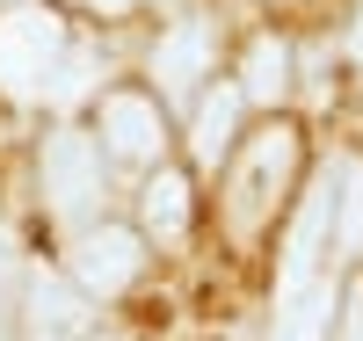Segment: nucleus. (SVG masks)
Wrapping results in <instances>:
<instances>
[{"instance_id": "13", "label": "nucleus", "mask_w": 363, "mask_h": 341, "mask_svg": "<svg viewBox=\"0 0 363 341\" xmlns=\"http://www.w3.org/2000/svg\"><path fill=\"white\" fill-rule=\"evenodd\" d=\"M8 327H15V255L0 240V341H8Z\"/></svg>"}, {"instance_id": "15", "label": "nucleus", "mask_w": 363, "mask_h": 341, "mask_svg": "<svg viewBox=\"0 0 363 341\" xmlns=\"http://www.w3.org/2000/svg\"><path fill=\"white\" fill-rule=\"evenodd\" d=\"M349 341H363V298L349 305Z\"/></svg>"}, {"instance_id": "2", "label": "nucleus", "mask_w": 363, "mask_h": 341, "mask_svg": "<svg viewBox=\"0 0 363 341\" xmlns=\"http://www.w3.org/2000/svg\"><path fill=\"white\" fill-rule=\"evenodd\" d=\"M37 181H44V203H51V218H87V211L102 203V145L87 138V131H51L44 152H37Z\"/></svg>"}, {"instance_id": "8", "label": "nucleus", "mask_w": 363, "mask_h": 341, "mask_svg": "<svg viewBox=\"0 0 363 341\" xmlns=\"http://www.w3.org/2000/svg\"><path fill=\"white\" fill-rule=\"evenodd\" d=\"M335 327V284H291L284 320L269 327V341H320Z\"/></svg>"}, {"instance_id": "1", "label": "nucleus", "mask_w": 363, "mask_h": 341, "mask_svg": "<svg viewBox=\"0 0 363 341\" xmlns=\"http://www.w3.org/2000/svg\"><path fill=\"white\" fill-rule=\"evenodd\" d=\"M66 51V22L51 8H8L0 15V95L8 102H44V80Z\"/></svg>"}, {"instance_id": "4", "label": "nucleus", "mask_w": 363, "mask_h": 341, "mask_svg": "<svg viewBox=\"0 0 363 341\" xmlns=\"http://www.w3.org/2000/svg\"><path fill=\"white\" fill-rule=\"evenodd\" d=\"M138 269H145V240L124 233V225H87V233L73 240V284H80L87 298H116V291H131Z\"/></svg>"}, {"instance_id": "14", "label": "nucleus", "mask_w": 363, "mask_h": 341, "mask_svg": "<svg viewBox=\"0 0 363 341\" xmlns=\"http://www.w3.org/2000/svg\"><path fill=\"white\" fill-rule=\"evenodd\" d=\"M349 51H356V66H363V8H356V29H349Z\"/></svg>"}, {"instance_id": "11", "label": "nucleus", "mask_w": 363, "mask_h": 341, "mask_svg": "<svg viewBox=\"0 0 363 341\" xmlns=\"http://www.w3.org/2000/svg\"><path fill=\"white\" fill-rule=\"evenodd\" d=\"M335 255H356L363 247V160H342L335 167Z\"/></svg>"}, {"instance_id": "10", "label": "nucleus", "mask_w": 363, "mask_h": 341, "mask_svg": "<svg viewBox=\"0 0 363 341\" xmlns=\"http://www.w3.org/2000/svg\"><path fill=\"white\" fill-rule=\"evenodd\" d=\"M233 123H240V87H218V95L196 102V131H189V145H196L203 167H218L225 152H233Z\"/></svg>"}, {"instance_id": "3", "label": "nucleus", "mask_w": 363, "mask_h": 341, "mask_svg": "<svg viewBox=\"0 0 363 341\" xmlns=\"http://www.w3.org/2000/svg\"><path fill=\"white\" fill-rule=\"evenodd\" d=\"M291 167H298V131H284V123L247 145V160H240V174H233V225L240 233L262 225V211L277 203V189L291 181Z\"/></svg>"}, {"instance_id": "17", "label": "nucleus", "mask_w": 363, "mask_h": 341, "mask_svg": "<svg viewBox=\"0 0 363 341\" xmlns=\"http://www.w3.org/2000/svg\"><path fill=\"white\" fill-rule=\"evenodd\" d=\"M51 341H58V334H51Z\"/></svg>"}, {"instance_id": "6", "label": "nucleus", "mask_w": 363, "mask_h": 341, "mask_svg": "<svg viewBox=\"0 0 363 341\" xmlns=\"http://www.w3.org/2000/svg\"><path fill=\"white\" fill-rule=\"evenodd\" d=\"M211 44H218L211 15H182L167 37L153 44V80H160V102H182V95H189V87L211 73Z\"/></svg>"}, {"instance_id": "16", "label": "nucleus", "mask_w": 363, "mask_h": 341, "mask_svg": "<svg viewBox=\"0 0 363 341\" xmlns=\"http://www.w3.org/2000/svg\"><path fill=\"white\" fill-rule=\"evenodd\" d=\"M95 8H124V0H95Z\"/></svg>"}, {"instance_id": "5", "label": "nucleus", "mask_w": 363, "mask_h": 341, "mask_svg": "<svg viewBox=\"0 0 363 341\" xmlns=\"http://www.w3.org/2000/svg\"><path fill=\"white\" fill-rule=\"evenodd\" d=\"M102 145L131 167H153L160 145H167V123H160V102L138 95V87H109L102 95Z\"/></svg>"}, {"instance_id": "9", "label": "nucleus", "mask_w": 363, "mask_h": 341, "mask_svg": "<svg viewBox=\"0 0 363 341\" xmlns=\"http://www.w3.org/2000/svg\"><path fill=\"white\" fill-rule=\"evenodd\" d=\"M138 218L153 240H182L189 233V181H182L174 167H160L153 181H145V196H138Z\"/></svg>"}, {"instance_id": "12", "label": "nucleus", "mask_w": 363, "mask_h": 341, "mask_svg": "<svg viewBox=\"0 0 363 341\" xmlns=\"http://www.w3.org/2000/svg\"><path fill=\"white\" fill-rule=\"evenodd\" d=\"M73 320H80V313H73V298L44 276V284H37V327H44V334H66Z\"/></svg>"}, {"instance_id": "7", "label": "nucleus", "mask_w": 363, "mask_h": 341, "mask_svg": "<svg viewBox=\"0 0 363 341\" xmlns=\"http://www.w3.org/2000/svg\"><path fill=\"white\" fill-rule=\"evenodd\" d=\"M284 95H291V44L255 37L240 58V102H284Z\"/></svg>"}]
</instances>
